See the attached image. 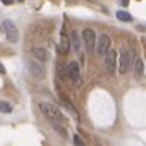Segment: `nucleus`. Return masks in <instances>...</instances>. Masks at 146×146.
I'll return each instance as SVG.
<instances>
[{"label":"nucleus","mask_w":146,"mask_h":146,"mask_svg":"<svg viewBox=\"0 0 146 146\" xmlns=\"http://www.w3.org/2000/svg\"><path fill=\"white\" fill-rule=\"evenodd\" d=\"M70 46L73 47V50L78 54L80 49H81V42H80V36L78 33H72V37H70Z\"/></svg>","instance_id":"9"},{"label":"nucleus","mask_w":146,"mask_h":146,"mask_svg":"<svg viewBox=\"0 0 146 146\" xmlns=\"http://www.w3.org/2000/svg\"><path fill=\"white\" fill-rule=\"evenodd\" d=\"M41 110H42V114L46 115L50 122L63 123V115H62V112L58 110L57 106L50 104V102H42V104H41Z\"/></svg>","instance_id":"1"},{"label":"nucleus","mask_w":146,"mask_h":146,"mask_svg":"<svg viewBox=\"0 0 146 146\" xmlns=\"http://www.w3.org/2000/svg\"><path fill=\"white\" fill-rule=\"evenodd\" d=\"M88 2H96V0H88Z\"/></svg>","instance_id":"20"},{"label":"nucleus","mask_w":146,"mask_h":146,"mask_svg":"<svg viewBox=\"0 0 146 146\" xmlns=\"http://www.w3.org/2000/svg\"><path fill=\"white\" fill-rule=\"evenodd\" d=\"M0 73H2V75H3V73H5V67H3V65H2V63H0Z\"/></svg>","instance_id":"18"},{"label":"nucleus","mask_w":146,"mask_h":146,"mask_svg":"<svg viewBox=\"0 0 146 146\" xmlns=\"http://www.w3.org/2000/svg\"><path fill=\"white\" fill-rule=\"evenodd\" d=\"M128 2H130V0H122V5H127Z\"/></svg>","instance_id":"19"},{"label":"nucleus","mask_w":146,"mask_h":146,"mask_svg":"<svg viewBox=\"0 0 146 146\" xmlns=\"http://www.w3.org/2000/svg\"><path fill=\"white\" fill-rule=\"evenodd\" d=\"M68 49H70V39H68L67 36H63V34H62V37H60V47H58V52L67 54Z\"/></svg>","instance_id":"11"},{"label":"nucleus","mask_w":146,"mask_h":146,"mask_svg":"<svg viewBox=\"0 0 146 146\" xmlns=\"http://www.w3.org/2000/svg\"><path fill=\"white\" fill-rule=\"evenodd\" d=\"M31 52H33V55H34L37 60H41V62H46L47 60V52L42 49V47H34Z\"/></svg>","instance_id":"10"},{"label":"nucleus","mask_w":146,"mask_h":146,"mask_svg":"<svg viewBox=\"0 0 146 146\" xmlns=\"http://www.w3.org/2000/svg\"><path fill=\"white\" fill-rule=\"evenodd\" d=\"M73 143H75V145H80V146H83V145H84V141L81 140V138H80L78 135H75V136H73Z\"/></svg>","instance_id":"16"},{"label":"nucleus","mask_w":146,"mask_h":146,"mask_svg":"<svg viewBox=\"0 0 146 146\" xmlns=\"http://www.w3.org/2000/svg\"><path fill=\"white\" fill-rule=\"evenodd\" d=\"M104 63H106V70L109 75H114L115 68H117V52L115 50H107L104 55Z\"/></svg>","instance_id":"3"},{"label":"nucleus","mask_w":146,"mask_h":146,"mask_svg":"<svg viewBox=\"0 0 146 146\" xmlns=\"http://www.w3.org/2000/svg\"><path fill=\"white\" fill-rule=\"evenodd\" d=\"M18 2H23V0H18Z\"/></svg>","instance_id":"21"},{"label":"nucleus","mask_w":146,"mask_h":146,"mask_svg":"<svg viewBox=\"0 0 146 146\" xmlns=\"http://www.w3.org/2000/svg\"><path fill=\"white\" fill-rule=\"evenodd\" d=\"M13 2L15 0H2V3H5V5H13Z\"/></svg>","instance_id":"17"},{"label":"nucleus","mask_w":146,"mask_h":146,"mask_svg":"<svg viewBox=\"0 0 146 146\" xmlns=\"http://www.w3.org/2000/svg\"><path fill=\"white\" fill-rule=\"evenodd\" d=\"M81 37H83V42H84V46H86V49H88V52H93L94 47H96V34H94V29H91V28L83 29Z\"/></svg>","instance_id":"4"},{"label":"nucleus","mask_w":146,"mask_h":146,"mask_svg":"<svg viewBox=\"0 0 146 146\" xmlns=\"http://www.w3.org/2000/svg\"><path fill=\"white\" fill-rule=\"evenodd\" d=\"M67 75L72 78L73 83H78V81H80V65H78V62H75V60H73V62L68 63Z\"/></svg>","instance_id":"7"},{"label":"nucleus","mask_w":146,"mask_h":146,"mask_svg":"<svg viewBox=\"0 0 146 146\" xmlns=\"http://www.w3.org/2000/svg\"><path fill=\"white\" fill-rule=\"evenodd\" d=\"M131 68V54L128 50H123L120 54V63H119V72L127 73Z\"/></svg>","instance_id":"6"},{"label":"nucleus","mask_w":146,"mask_h":146,"mask_svg":"<svg viewBox=\"0 0 146 146\" xmlns=\"http://www.w3.org/2000/svg\"><path fill=\"white\" fill-rule=\"evenodd\" d=\"M117 18H119L120 21H127V23L133 20L130 13H128V11H123V10H119V11H117Z\"/></svg>","instance_id":"13"},{"label":"nucleus","mask_w":146,"mask_h":146,"mask_svg":"<svg viewBox=\"0 0 146 146\" xmlns=\"http://www.w3.org/2000/svg\"><path fill=\"white\" fill-rule=\"evenodd\" d=\"M2 31H3L5 37L8 39V42H18L20 34H18V29H16V26L13 25V21H10V20L3 21V23H2Z\"/></svg>","instance_id":"2"},{"label":"nucleus","mask_w":146,"mask_h":146,"mask_svg":"<svg viewBox=\"0 0 146 146\" xmlns=\"http://www.w3.org/2000/svg\"><path fill=\"white\" fill-rule=\"evenodd\" d=\"M28 65H29V70H31V73L34 75V76H44L46 75V72H44V67H42V63L39 62H34V60H28Z\"/></svg>","instance_id":"8"},{"label":"nucleus","mask_w":146,"mask_h":146,"mask_svg":"<svg viewBox=\"0 0 146 146\" xmlns=\"http://www.w3.org/2000/svg\"><path fill=\"white\" fill-rule=\"evenodd\" d=\"M63 102H65V109H67L68 112H70V114H72V115H73V117H75L76 120H80V114L76 112V110H75V107H73V106L70 104L68 101H63Z\"/></svg>","instance_id":"15"},{"label":"nucleus","mask_w":146,"mask_h":146,"mask_svg":"<svg viewBox=\"0 0 146 146\" xmlns=\"http://www.w3.org/2000/svg\"><path fill=\"white\" fill-rule=\"evenodd\" d=\"M143 72H145V63L141 58H138L135 62V76L136 78H141L143 76Z\"/></svg>","instance_id":"12"},{"label":"nucleus","mask_w":146,"mask_h":146,"mask_svg":"<svg viewBox=\"0 0 146 146\" xmlns=\"http://www.w3.org/2000/svg\"><path fill=\"white\" fill-rule=\"evenodd\" d=\"M96 52L99 55H106V52L110 49V37L107 34H101L98 39H96Z\"/></svg>","instance_id":"5"},{"label":"nucleus","mask_w":146,"mask_h":146,"mask_svg":"<svg viewBox=\"0 0 146 146\" xmlns=\"http://www.w3.org/2000/svg\"><path fill=\"white\" fill-rule=\"evenodd\" d=\"M13 107H11L10 102H7V101H0V112H3V114H10Z\"/></svg>","instance_id":"14"}]
</instances>
